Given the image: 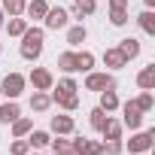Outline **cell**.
Returning a JSON list of instances; mask_svg holds the SVG:
<instances>
[{
    "label": "cell",
    "instance_id": "obj_6",
    "mask_svg": "<svg viewBox=\"0 0 155 155\" xmlns=\"http://www.w3.org/2000/svg\"><path fill=\"white\" fill-rule=\"evenodd\" d=\"M70 25V12L64 9V6H49V12H46V18H43V28L46 31H61V28H67Z\"/></svg>",
    "mask_w": 155,
    "mask_h": 155
},
{
    "label": "cell",
    "instance_id": "obj_39",
    "mask_svg": "<svg viewBox=\"0 0 155 155\" xmlns=\"http://www.w3.org/2000/svg\"><path fill=\"white\" fill-rule=\"evenodd\" d=\"M28 155H40V152H28Z\"/></svg>",
    "mask_w": 155,
    "mask_h": 155
},
{
    "label": "cell",
    "instance_id": "obj_7",
    "mask_svg": "<svg viewBox=\"0 0 155 155\" xmlns=\"http://www.w3.org/2000/svg\"><path fill=\"white\" fill-rule=\"evenodd\" d=\"M119 110H122V125H125V128L137 131V128L143 125V116H146V113H140V107H137L134 101H125V104H119Z\"/></svg>",
    "mask_w": 155,
    "mask_h": 155
},
{
    "label": "cell",
    "instance_id": "obj_21",
    "mask_svg": "<svg viewBox=\"0 0 155 155\" xmlns=\"http://www.w3.org/2000/svg\"><path fill=\"white\" fill-rule=\"evenodd\" d=\"M49 107H52V94L49 91H34L31 94V110L34 113H46Z\"/></svg>",
    "mask_w": 155,
    "mask_h": 155
},
{
    "label": "cell",
    "instance_id": "obj_36",
    "mask_svg": "<svg viewBox=\"0 0 155 155\" xmlns=\"http://www.w3.org/2000/svg\"><path fill=\"white\" fill-rule=\"evenodd\" d=\"M143 3H146V9H152V6H155V0H143Z\"/></svg>",
    "mask_w": 155,
    "mask_h": 155
},
{
    "label": "cell",
    "instance_id": "obj_5",
    "mask_svg": "<svg viewBox=\"0 0 155 155\" xmlns=\"http://www.w3.org/2000/svg\"><path fill=\"white\" fill-rule=\"evenodd\" d=\"M28 82L34 85V91H52L55 88V76L49 67H34L31 76H28Z\"/></svg>",
    "mask_w": 155,
    "mask_h": 155
},
{
    "label": "cell",
    "instance_id": "obj_16",
    "mask_svg": "<svg viewBox=\"0 0 155 155\" xmlns=\"http://www.w3.org/2000/svg\"><path fill=\"white\" fill-rule=\"evenodd\" d=\"M140 49H143V46H140L137 37H125V40H119V52H122L128 61H134V58L140 55Z\"/></svg>",
    "mask_w": 155,
    "mask_h": 155
},
{
    "label": "cell",
    "instance_id": "obj_3",
    "mask_svg": "<svg viewBox=\"0 0 155 155\" xmlns=\"http://www.w3.org/2000/svg\"><path fill=\"white\" fill-rule=\"evenodd\" d=\"M152 146H155V131H152V128H149V131H137V134H131V140L125 143V149H128L131 155H146Z\"/></svg>",
    "mask_w": 155,
    "mask_h": 155
},
{
    "label": "cell",
    "instance_id": "obj_13",
    "mask_svg": "<svg viewBox=\"0 0 155 155\" xmlns=\"http://www.w3.org/2000/svg\"><path fill=\"white\" fill-rule=\"evenodd\" d=\"M85 40H88V31H85V25H82V21H76V25H70V28H67V46H73V49H76V46H82Z\"/></svg>",
    "mask_w": 155,
    "mask_h": 155
},
{
    "label": "cell",
    "instance_id": "obj_4",
    "mask_svg": "<svg viewBox=\"0 0 155 155\" xmlns=\"http://www.w3.org/2000/svg\"><path fill=\"white\" fill-rule=\"evenodd\" d=\"M107 88H116V76L113 73H97V70H88L85 73V91H107Z\"/></svg>",
    "mask_w": 155,
    "mask_h": 155
},
{
    "label": "cell",
    "instance_id": "obj_24",
    "mask_svg": "<svg viewBox=\"0 0 155 155\" xmlns=\"http://www.w3.org/2000/svg\"><path fill=\"white\" fill-rule=\"evenodd\" d=\"M88 73V70H94V55L88 52V49H82V52H76V73Z\"/></svg>",
    "mask_w": 155,
    "mask_h": 155
},
{
    "label": "cell",
    "instance_id": "obj_32",
    "mask_svg": "<svg viewBox=\"0 0 155 155\" xmlns=\"http://www.w3.org/2000/svg\"><path fill=\"white\" fill-rule=\"evenodd\" d=\"M31 152V143L25 137H12V146H9V155H28Z\"/></svg>",
    "mask_w": 155,
    "mask_h": 155
},
{
    "label": "cell",
    "instance_id": "obj_11",
    "mask_svg": "<svg viewBox=\"0 0 155 155\" xmlns=\"http://www.w3.org/2000/svg\"><path fill=\"white\" fill-rule=\"evenodd\" d=\"M137 88L140 91H155V64H146L137 73Z\"/></svg>",
    "mask_w": 155,
    "mask_h": 155
},
{
    "label": "cell",
    "instance_id": "obj_12",
    "mask_svg": "<svg viewBox=\"0 0 155 155\" xmlns=\"http://www.w3.org/2000/svg\"><path fill=\"white\" fill-rule=\"evenodd\" d=\"M122 131H125V125H122L119 119L107 116V122H104V128H101V137H104V140H122Z\"/></svg>",
    "mask_w": 155,
    "mask_h": 155
},
{
    "label": "cell",
    "instance_id": "obj_2",
    "mask_svg": "<svg viewBox=\"0 0 155 155\" xmlns=\"http://www.w3.org/2000/svg\"><path fill=\"white\" fill-rule=\"evenodd\" d=\"M25 85H28V76H21V73H6L3 76V82H0V94H3L6 101H18L21 97V91H25Z\"/></svg>",
    "mask_w": 155,
    "mask_h": 155
},
{
    "label": "cell",
    "instance_id": "obj_20",
    "mask_svg": "<svg viewBox=\"0 0 155 155\" xmlns=\"http://www.w3.org/2000/svg\"><path fill=\"white\" fill-rule=\"evenodd\" d=\"M137 25H140V31H143L146 37H155V12H152V9H143V12L137 15Z\"/></svg>",
    "mask_w": 155,
    "mask_h": 155
},
{
    "label": "cell",
    "instance_id": "obj_15",
    "mask_svg": "<svg viewBox=\"0 0 155 155\" xmlns=\"http://www.w3.org/2000/svg\"><path fill=\"white\" fill-rule=\"evenodd\" d=\"M94 9H97V0H76V3H73V9H70V15L82 21V18L94 15Z\"/></svg>",
    "mask_w": 155,
    "mask_h": 155
},
{
    "label": "cell",
    "instance_id": "obj_1",
    "mask_svg": "<svg viewBox=\"0 0 155 155\" xmlns=\"http://www.w3.org/2000/svg\"><path fill=\"white\" fill-rule=\"evenodd\" d=\"M43 43H46V28H34L28 25V31L21 34V58L25 61H37L43 55Z\"/></svg>",
    "mask_w": 155,
    "mask_h": 155
},
{
    "label": "cell",
    "instance_id": "obj_14",
    "mask_svg": "<svg viewBox=\"0 0 155 155\" xmlns=\"http://www.w3.org/2000/svg\"><path fill=\"white\" fill-rule=\"evenodd\" d=\"M52 104H58L64 113H73L76 107H79V94H76V91H70V94H58V91H52Z\"/></svg>",
    "mask_w": 155,
    "mask_h": 155
},
{
    "label": "cell",
    "instance_id": "obj_35",
    "mask_svg": "<svg viewBox=\"0 0 155 155\" xmlns=\"http://www.w3.org/2000/svg\"><path fill=\"white\" fill-rule=\"evenodd\" d=\"M110 9H128V0H110Z\"/></svg>",
    "mask_w": 155,
    "mask_h": 155
},
{
    "label": "cell",
    "instance_id": "obj_31",
    "mask_svg": "<svg viewBox=\"0 0 155 155\" xmlns=\"http://www.w3.org/2000/svg\"><path fill=\"white\" fill-rule=\"evenodd\" d=\"M49 146H52V152H55V155H73V146H70V140H64V137L52 140Z\"/></svg>",
    "mask_w": 155,
    "mask_h": 155
},
{
    "label": "cell",
    "instance_id": "obj_28",
    "mask_svg": "<svg viewBox=\"0 0 155 155\" xmlns=\"http://www.w3.org/2000/svg\"><path fill=\"white\" fill-rule=\"evenodd\" d=\"M107 116H110V113H104L101 107H94V110L88 113V125H91L94 131H101V128H104V122H107Z\"/></svg>",
    "mask_w": 155,
    "mask_h": 155
},
{
    "label": "cell",
    "instance_id": "obj_40",
    "mask_svg": "<svg viewBox=\"0 0 155 155\" xmlns=\"http://www.w3.org/2000/svg\"><path fill=\"white\" fill-rule=\"evenodd\" d=\"M73 3H76V0H73Z\"/></svg>",
    "mask_w": 155,
    "mask_h": 155
},
{
    "label": "cell",
    "instance_id": "obj_27",
    "mask_svg": "<svg viewBox=\"0 0 155 155\" xmlns=\"http://www.w3.org/2000/svg\"><path fill=\"white\" fill-rule=\"evenodd\" d=\"M134 104L140 107V113H152L155 97H152V91H140V97H134Z\"/></svg>",
    "mask_w": 155,
    "mask_h": 155
},
{
    "label": "cell",
    "instance_id": "obj_18",
    "mask_svg": "<svg viewBox=\"0 0 155 155\" xmlns=\"http://www.w3.org/2000/svg\"><path fill=\"white\" fill-rule=\"evenodd\" d=\"M25 12H28L34 21H43L46 12H49V3H46V0H28V3H25Z\"/></svg>",
    "mask_w": 155,
    "mask_h": 155
},
{
    "label": "cell",
    "instance_id": "obj_19",
    "mask_svg": "<svg viewBox=\"0 0 155 155\" xmlns=\"http://www.w3.org/2000/svg\"><path fill=\"white\" fill-rule=\"evenodd\" d=\"M119 104H122V101H119L116 88H107V91H101V104H97V107H101L104 113H116V110H119Z\"/></svg>",
    "mask_w": 155,
    "mask_h": 155
},
{
    "label": "cell",
    "instance_id": "obj_34",
    "mask_svg": "<svg viewBox=\"0 0 155 155\" xmlns=\"http://www.w3.org/2000/svg\"><path fill=\"white\" fill-rule=\"evenodd\" d=\"M85 155H104V140H85Z\"/></svg>",
    "mask_w": 155,
    "mask_h": 155
},
{
    "label": "cell",
    "instance_id": "obj_25",
    "mask_svg": "<svg viewBox=\"0 0 155 155\" xmlns=\"http://www.w3.org/2000/svg\"><path fill=\"white\" fill-rule=\"evenodd\" d=\"M25 3L28 0H0V9L6 15H25Z\"/></svg>",
    "mask_w": 155,
    "mask_h": 155
},
{
    "label": "cell",
    "instance_id": "obj_22",
    "mask_svg": "<svg viewBox=\"0 0 155 155\" xmlns=\"http://www.w3.org/2000/svg\"><path fill=\"white\" fill-rule=\"evenodd\" d=\"M3 28H6L9 37H21V34L28 31V18H21V15H9V21H6Z\"/></svg>",
    "mask_w": 155,
    "mask_h": 155
},
{
    "label": "cell",
    "instance_id": "obj_30",
    "mask_svg": "<svg viewBox=\"0 0 155 155\" xmlns=\"http://www.w3.org/2000/svg\"><path fill=\"white\" fill-rule=\"evenodd\" d=\"M131 18H128V9H110V25L113 28H125Z\"/></svg>",
    "mask_w": 155,
    "mask_h": 155
},
{
    "label": "cell",
    "instance_id": "obj_8",
    "mask_svg": "<svg viewBox=\"0 0 155 155\" xmlns=\"http://www.w3.org/2000/svg\"><path fill=\"white\" fill-rule=\"evenodd\" d=\"M76 131V122H73V116H67V113H58V116H52V122H49V134H55V137H70Z\"/></svg>",
    "mask_w": 155,
    "mask_h": 155
},
{
    "label": "cell",
    "instance_id": "obj_23",
    "mask_svg": "<svg viewBox=\"0 0 155 155\" xmlns=\"http://www.w3.org/2000/svg\"><path fill=\"white\" fill-rule=\"evenodd\" d=\"M9 128H12V137H28V134H31V128H34V119H28V116H18V119H15Z\"/></svg>",
    "mask_w": 155,
    "mask_h": 155
},
{
    "label": "cell",
    "instance_id": "obj_10",
    "mask_svg": "<svg viewBox=\"0 0 155 155\" xmlns=\"http://www.w3.org/2000/svg\"><path fill=\"white\" fill-rule=\"evenodd\" d=\"M104 67H107V70H122V67H128V58L119 52V46H113V49L104 52Z\"/></svg>",
    "mask_w": 155,
    "mask_h": 155
},
{
    "label": "cell",
    "instance_id": "obj_26",
    "mask_svg": "<svg viewBox=\"0 0 155 155\" xmlns=\"http://www.w3.org/2000/svg\"><path fill=\"white\" fill-rule=\"evenodd\" d=\"M58 67L64 73H76V52H61L58 55Z\"/></svg>",
    "mask_w": 155,
    "mask_h": 155
},
{
    "label": "cell",
    "instance_id": "obj_33",
    "mask_svg": "<svg viewBox=\"0 0 155 155\" xmlns=\"http://www.w3.org/2000/svg\"><path fill=\"white\" fill-rule=\"evenodd\" d=\"M122 152H125L122 140H104V155H122Z\"/></svg>",
    "mask_w": 155,
    "mask_h": 155
},
{
    "label": "cell",
    "instance_id": "obj_29",
    "mask_svg": "<svg viewBox=\"0 0 155 155\" xmlns=\"http://www.w3.org/2000/svg\"><path fill=\"white\" fill-rule=\"evenodd\" d=\"M55 91H58V94H70V91H79V85H76V79L67 73L64 79H58V88H55Z\"/></svg>",
    "mask_w": 155,
    "mask_h": 155
},
{
    "label": "cell",
    "instance_id": "obj_37",
    "mask_svg": "<svg viewBox=\"0 0 155 155\" xmlns=\"http://www.w3.org/2000/svg\"><path fill=\"white\" fill-rule=\"evenodd\" d=\"M0 28H3V9H0Z\"/></svg>",
    "mask_w": 155,
    "mask_h": 155
},
{
    "label": "cell",
    "instance_id": "obj_17",
    "mask_svg": "<svg viewBox=\"0 0 155 155\" xmlns=\"http://www.w3.org/2000/svg\"><path fill=\"white\" fill-rule=\"evenodd\" d=\"M25 140L31 143V149H46V146L52 143V134H49V131H40V128H31V134H28Z\"/></svg>",
    "mask_w": 155,
    "mask_h": 155
},
{
    "label": "cell",
    "instance_id": "obj_9",
    "mask_svg": "<svg viewBox=\"0 0 155 155\" xmlns=\"http://www.w3.org/2000/svg\"><path fill=\"white\" fill-rule=\"evenodd\" d=\"M18 116H21L18 101H0V125H12Z\"/></svg>",
    "mask_w": 155,
    "mask_h": 155
},
{
    "label": "cell",
    "instance_id": "obj_38",
    "mask_svg": "<svg viewBox=\"0 0 155 155\" xmlns=\"http://www.w3.org/2000/svg\"><path fill=\"white\" fill-rule=\"evenodd\" d=\"M0 55H3V43H0Z\"/></svg>",
    "mask_w": 155,
    "mask_h": 155
}]
</instances>
